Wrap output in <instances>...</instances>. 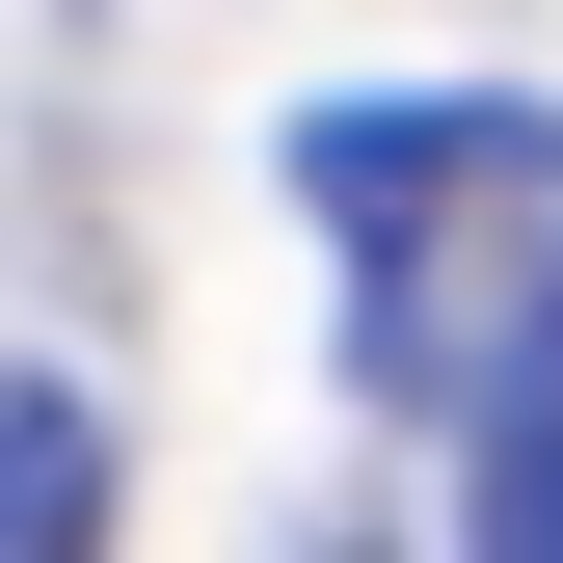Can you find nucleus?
I'll return each instance as SVG.
<instances>
[{"label": "nucleus", "mask_w": 563, "mask_h": 563, "mask_svg": "<svg viewBox=\"0 0 563 563\" xmlns=\"http://www.w3.org/2000/svg\"><path fill=\"white\" fill-rule=\"evenodd\" d=\"M456 510H483V563H563V268H537V322L456 376Z\"/></svg>", "instance_id": "nucleus-2"}, {"label": "nucleus", "mask_w": 563, "mask_h": 563, "mask_svg": "<svg viewBox=\"0 0 563 563\" xmlns=\"http://www.w3.org/2000/svg\"><path fill=\"white\" fill-rule=\"evenodd\" d=\"M54 537H108V402L0 376V563H54Z\"/></svg>", "instance_id": "nucleus-3"}, {"label": "nucleus", "mask_w": 563, "mask_h": 563, "mask_svg": "<svg viewBox=\"0 0 563 563\" xmlns=\"http://www.w3.org/2000/svg\"><path fill=\"white\" fill-rule=\"evenodd\" d=\"M296 216L349 242V376H376V402H456L483 349L537 322V268H563V108H510V81L322 108L296 134Z\"/></svg>", "instance_id": "nucleus-1"}]
</instances>
